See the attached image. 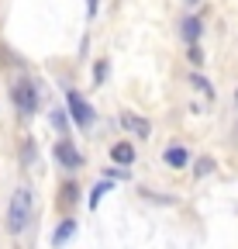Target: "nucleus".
Wrapping results in <instances>:
<instances>
[{
  "mask_svg": "<svg viewBox=\"0 0 238 249\" xmlns=\"http://www.w3.org/2000/svg\"><path fill=\"white\" fill-rule=\"evenodd\" d=\"M187 4H200V0H187Z\"/></svg>",
  "mask_w": 238,
  "mask_h": 249,
  "instance_id": "16",
  "label": "nucleus"
},
{
  "mask_svg": "<svg viewBox=\"0 0 238 249\" xmlns=\"http://www.w3.org/2000/svg\"><path fill=\"white\" fill-rule=\"evenodd\" d=\"M107 191H111V183H97V187H94V194H90V208H97V204H100V197H104Z\"/></svg>",
  "mask_w": 238,
  "mask_h": 249,
  "instance_id": "12",
  "label": "nucleus"
},
{
  "mask_svg": "<svg viewBox=\"0 0 238 249\" xmlns=\"http://www.w3.org/2000/svg\"><path fill=\"white\" fill-rule=\"evenodd\" d=\"M183 38H187V42H197V38H200V21H197V18L183 21Z\"/></svg>",
  "mask_w": 238,
  "mask_h": 249,
  "instance_id": "10",
  "label": "nucleus"
},
{
  "mask_svg": "<svg viewBox=\"0 0 238 249\" xmlns=\"http://www.w3.org/2000/svg\"><path fill=\"white\" fill-rule=\"evenodd\" d=\"M55 160L63 163L66 170H79V166H83V156H79V152H76V145H73V142H66V139H63V142H55Z\"/></svg>",
  "mask_w": 238,
  "mask_h": 249,
  "instance_id": "4",
  "label": "nucleus"
},
{
  "mask_svg": "<svg viewBox=\"0 0 238 249\" xmlns=\"http://www.w3.org/2000/svg\"><path fill=\"white\" fill-rule=\"evenodd\" d=\"M211 170H214V163H211V160H200V163H197V177H207Z\"/></svg>",
  "mask_w": 238,
  "mask_h": 249,
  "instance_id": "13",
  "label": "nucleus"
},
{
  "mask_svg": "<svg viewBox=\"0 0 238 249\" xmlns=\"http://www.w3.org/2000/svg\"><path fill=\"white\" fill-rule=\"evenodd\" d=\"M111 160L121 163V166H131V163H135V145H131V142H117V145H111Z\"/></svg>",
  "mask_w": 238,
  "mask_h": 249,
  "instance_id": "6",
  "label": "nucleus"
},
{
  "mask_svg": "<svg viewBox=\"0 0 238 249\" xmlns=\"http://www.w3.org/2000/svg\"><path fill=\"white\" fill-rule=\"evenodd\" d=\"M73 232H76V222H73V218H66V222H63V225H59V229H55V235H52V242H55V246H63V242H66V239H69Z\"/></svg>",
  "mask_w": 238,
  "mask_h": 249,
  "instance_id": "9",
  "label": "nucleus"
},
{
  "mask_svg": "<svg viewBox=\"0 0 238 249\" xmlns=\"http://www.w3.org/2000/svg\"><path fill=\"white\" fill-rule=\"evenodd\" d=\"M32 218H35V194L28 191V187H17L11 204H7V232L17 235L21 229H28Z\"/></svg>",
  "mask_w": 238,
  "mask_h": 249,
  "instance_id": "1",
  "label": "nucleus"
},
{
  "mask_svg": "<svg viewBox=\"0 0 238 249\" xmlns=\"http://www.w3.org/2000/svg\"><path fill=\"white\" fill-rule=\"evenodd\" d=\"M121 124H125V128H128L135 139H148V132H152V124H148L142 114H131V111L121 114Z\"/></svg>",
  "mask_w": 238,
  "mask_h": 249,
  "instance_id": "5",
  "label": "nucleus"
},
{
  "mask_svg": "<svg viewBox=\"0 0 238 249\" xmlns=\"http://www.w3.org/2000/svg\"><path fill=\"white\" fill-rule=\"evenodd\" d=\"M190 62H193V66H200V62H204V52H200L193 42H190Z\"/></svg>",
  "mask_w": 238,
  "mask_h": 249,
  "instance_id": "14",
  "label": "nucleus"
},
{
  "mask_svg": "<svg viewBox=\"0 0 238 249\" xmlns=\"http://www.w3.org/2000/svg\"><path fill=\"white\" fill-rule=\"evenodd\" d=\"M235 104H238V90H235Z\"/></svg>",
  "mask_w": 238,
  "mask_h": 249,
  "instance_id": "17",
  "label": "nucleus"
},
{
  "mask_svg": "<svg viewBox=\"0 0 238 249\" xmlns=\"http://www.w3.org/2000/svg\"><path fill=\"white\" fill-rule=\"evenodd\" d=\"M166 163H169L173 170H183V166L190 163V152L180 149V145H173V149H166Z\"/></svg>",
  "mask_w": 238,
  "mask_h": 249,
  "instance_id": "7",
  "label": "nucleus"
},
{
  "mask_svg": "<svg viewBox=\"0 0 238 249\" xmlns=\"http://www.w3.org/2000/svg\"><path fill=\"white\" fill-rule=\"evenodd\" d=\"M11 97H14V107H17L21 114H35V111H38V90H35L32 80H17V83L11 87Z\"/></svg>",
  "mask_w": 238,
  "mask_h": 249,
  "instance_id": "2",
  "label": "nucleus"
},
{
  "mask_svg": "<svg viewBox=\"0 0 238 249\" xmlns=\"http://www.w3.org/2000/svg\"><path fill=\"white\" fill-rule=\"evenodd\" d=\"M187 83H190V87H193V90L200 93V97H204V101H214V90H211V83H207L204 76H190Z\"/></svg>",
  "mask_w": 238,
  "mask_h": 249,
  "instance_id": "8",
  "label": "nucleus"
},
{
  "mask_svg": "<svg viewBox=\"0 0 238 249\" xmlns=\"http://www.w3.org/2000/svg\"><path fill=\"white\" fill-rule=\"evenodd\" d=\"M66 101H69V114H73V121H76V124H83V128H86V124H94V118H97V114H94V107L86 104L76 90H69V93H66Z\"/></svg>",
  "mask_w": 238,
  "mask_h": 249,
  "instance_id": "3",
  "label": "nucleus"
},
{
  "mask_svg": "<svg viewBox=\"0 0 238 249\" xmlns=\"http://www.w3.org/2000/svg\"><path fill=\"white\" fill-rule=\"evenodd\" d=\"M76 194H79V187H76V183H66V187H63V197H59V204L69 208V204L76 201Z\"/></svg>",
  "mask_w": 238,
  "mask_h": 249,
  "instance_id": "11",
  "label": "nucleus"
},
{
  "mask_svg": "<svg viewBox=\"0 0 238 249\" xmlns=\"http://www.w3.org/2000/svg\"><path fill=\"white\" fill-rule=\"evenodd\" d=\"M86 11H90V18L97 14V0H86Z\"/></svg>",
  "mask_w": 238,
  "mask_h": 249,
  "instance_id": "15",
  "label": "nucleus"
}]
</instances>
